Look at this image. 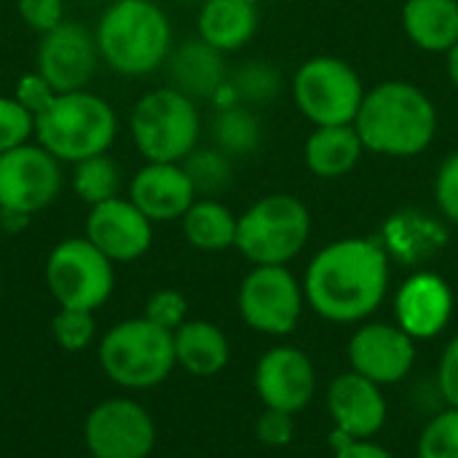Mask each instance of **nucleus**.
I'll use <instances>...</instances> for the list:
<instances>
[{"instance_id": "nucleus-1", "label": "nucleus", "mask_w": 458, "mask_h": 458, "mask_svg": "<svg viewBox=\"0 0 458 458\" xmlns=\"http://www.w3.org/2000/svg\"><path fill=\"white\" fill-rule=\"evenodd\" d=\"M389 287L386 250L373 239H341L306 271V295L330 322H357L376 311Z\"/></svg>"}, {"instance_id": "nucleus-2", "label": "nucleus", "mask_w": 458, "mask_h": 458, "mask_svg": "<svg viewBox=\"0 0 458 458\" xmlns=\"http://www.w3.org/2000/svg\"><path fill=\"white\" fill-rule=\"evenodd\" d=\"M354 129L365 150L392 158L424 153L437 134V107L408 81H384L365 91Z\"/></svg>"}, {"instance_id": "nucleus-3", "label": "nucleus", "mask_w": 458, "mask_h": 458, "mask_svg": "<svg viewBox=\"0 0 458 458\" xmlns=\"http://www.w3.org/2000/svg\"><path fill=\"white\" fill-rule=\"evenodd\" d=\"M99 56L121 75L156 72L172 54V24L153 0H115L94 30Z\"/></svg>"}, {"instance_id": "nucleus-4", "label": "nucleus", "mask_w": 458, "mask_h": 458, "mask_svg": "<svg viewBox=\"0 0 458 458\" xmlns=\"http://www.w3.org/2000/svg\"><path fill=\"white\" fill-rule=\"evenodd\" d=\"M118 131L115 110L99 94L86 89L56 94L35 115V137L54 158L78 164L107 153Z\"/></svg>"}, {"instance_id": "nucleus-5", "label": "nucleus", "mask_w": 458, "mask_h": 458, "mask_svg": "<svg viewBox=\"0 0 458 458\" xmlns=\"http://www.w3.org/2000/svg\"><path fill=\"white\" fill-rule=\"evenodd\" d=\"M105 376L126 389H150L169 378L177 365L174 335L150 319H126L110 327L99 344Z\"/></svg>"}, {"instance_id": "nucleus-6", "label": "nucleus", "mask_w": 458, "mask_h": 458, "mask_svg": "<svg viewBox=\"0 0 458 458\" xmlns=\"http://www.w3.org/2000/svg\"><path fill=\"white\" fill-rule=\"evenodd\" d=\"M131 140L148 161L180 164L185 161L201 134V115L196 102L174 86L148 91L129 118Z\"/></svg>"}, {"instance_id": "nucleus-7", "label": "nucleus", "mask_w": 458, "mask_h": 458, "mask_svg": "<svg viewBox=\"0 0 458 458\" xmlns=\"http://www.w3.org/2000/svg\"><path fill=\"white\" fill-rule=\"evenodd\" d=\"M309 233V207L290 193H271L239 217L233 247L255 266H284L306 247Z\"/></svg>"}, {"instance_id": "nucleus-8", "label": "nucleus", "mask_w": 458, "mask_h": 458, "mask_svg": "<svg viewBox=\"0 0 458 458\" xmlns=\"http://www.w3.org/2000/svg\"><path fill=\"white\" fill-rule=\"evenodd\" d=\"M293 99L314 126H341L354 123L365 89L349 62L311 56L293 75Z\"/></svg>"}, {"instance_id": "nucleus-9", "label": "nucleus", "mask_w": 458, "mask_h": 458, "mask_svg": "<svg viewBox=\"0 0 458 458\" xmlns=\"http://www.w3.org/2000/svg\"><path fill=\"white\" fill-rule=\"evenodd\" d=\"M46 284L59 309L94 311L113 295L115 271L86 236L59 242L46 260Z\"/></svg>"}, {"instance_id": "nucleus-10", "label": "nucleus", "mask_w": 458, "mask_h": 458, "mask_svg": "<svg viewBox=\"0 0 458 458\" xmlns=\"http://www.w3.org/2000/svg\"><path fill=\"white\" fill-rule=\"evenodd\" d=\"M62 161L43 145H19L0 153V209L32 217L62 191Z\"/></svg>"}, {"instance_id": "nucleus-11", "label": "nucleus", "mask_w": 458, "mask_h": 458, "mask_svg": "<svg viewBox=\"0 0 458 458\" xmlns=\"http://www.w3.org/2000/svg\"><path fill=\"white\" fill-rule=\"evenodd\" d=\"M303 295L295 276L284 266H255L239 290V311L244 322L260 333L284 335L301 319Z\"/></svg>"}, {"instance_id": "nucleus-12", "label": "nucleus", "mask_w": 458, "mask_h": 458, "mask_svg": "<svg viewBox=\"0 0 458 458\" xmlns=\"http://www.w3.org/2000/svg\"><path fill=\"white\" fill-rule=\"evenodd\" d=\"M83 440L94 458H148L156 445V424L140 403L107 400L89 413Z\"/></svg>"}, {"instance_id": "nucleus-13", "label": "nucleus", "mask_w": 458, "mask_h": 458, "mask_svg": "<svg viewBox=\"0 0 458 458\" xmlns=\"http://www.w3.org/2000/svg\"><path fill=\"white\" fill-rule=\"evenodd\" d=\"M99 59L97 35L89 27L67 19L46 32L38 46V72L56 94L86 89Z\"/></svg>"}, {"instance_id": "nucleus-14", "label": "nucleus", "mask_w": 458, "mask_h": 458, "mask_svg": "<svg viewBox=\"0 0 458 458\" xmlns=\"http://www.w3.org/2000/svg\"><path fill=\"white\" fill-rule=\"evenodd\" d=\"M86 239L113 263H131L153 244V223L131 199H107L94 204L86 217Z\"/></svg>"}, {"instance_id": "nucleus-15", "label": "nucleus", "mask_w": 458, "mask_h": 458, "mask_svg": "<svg viewBox=\"0 0 458 458\" xmlns=\"http://www.w3.org/2000/svg\"><path fill=\"white\" fill-rule=\"evenodd\" d=\"M314 365L293 346L271 349L255 370V386L266 408L282 413H298L314 397Z\"/></svg>"}, {"instance_id": "nucleus-16", "label": "nucleus", "mask_w": 458, "mask_h": 458, "mask_svg": "<svg viewBox=\"0 0 458 458\" xmlns=\"http://www.w3.org/2000/svg\"><path fill=\"white\" fill-rule=\"evenodd\" d=\"M129 199L150 223L182 220L196 201V188L182 164L148 161L129 185Z\"/></svg>"}, {"instance_id": "nucleus-17", "label": "nucleus", "mask_w": 458, "mask_h": 458, "mask_svg": "<svg viewBox=\"0 0 458 458\" xmlns=\"http://www.w3.org/2000/svg\"><path fill=\"white\" fill-rule=\"evenodd\" d=\"M349 357L354 370L373 384H394L411 373L416 349L403 327L368 325L352 338Z\"/></svg>"}, {"instance_id": "nucleus-18", "label": "nucleus", "mask_w": 458, "mask_h": 458, "mask_svg": "<svg viewBox=\"0 0 458 458\" xmlns=\"http://www.w3.org/2000/svg\"><path fill=\"white\" fill-rule=\"evenodd\" d=\"M330 416L341 435L362 440L376 435L386 419V403L378 392V384L354 373H344L333 381L327 394Z\"/></svg>"}, {"instance_id": "nucleus-19", "label": "nucleus", "mask_w": 458, "mask_h": 458, "mask_svg": "<svg viewBox=\"0 0 458 458\" xmlns=\"http://www.w3.org/2000/svg\"><path fill=\"white\" fill-rule=\"evenodd\" d=\"M454 311L451 287L437 274H416L397 293V319L411 338L437 335Z\"/></svg>"}, {"instance_id": "nucleus-20", "label": "nucleus", "mask_w": 458, "mask_h": 458, "mask_svg": "<svg viewBox=\"0 0 458 458\" xmlns=\"http://www.w3.org/2000/svg\"><path fill=\"white\" fill-rule=\"evenodd\" d=\"M169 78L172 86L191 99H215V94L228 83L223 51L207 40H185L169 54Z\"/></svg>"}, {"instance_id": "nucleus-21", "label": "nucleus", "mask_w": 458, "mask_h": 458, "mask_svg": "<svg viewBox=\"0 0 458 458\" xmlns=\"http://www.w3.org/2000/svg\"><path fill=\"white\" fill-rule=\"evenodd\" d=\"M365 145L354 123L317 126L306 140V166L322 180L346 177L362 158Z\"/></svg>"}, {"instance_id": "nucleus-22", "label": "nucleus", "mask_w": 458, "mask_h": 458, "mask_svg": "<svg viewBox=\"0 0 458 458\" xmlns=\"http://www.w3.org/2000/svg\"><path fill=\"white\" fill-rule=\"evenodd\" d=\"M403 30L413 46L448 54L458 43V0H408L403 5Z\"/></svg>"}, {"instance_id": "nucleus-23", "label": "nucleus", "mask_w": 458, "mask_h": 458, "mask_svg": "<svg viewBox=\"0 0 458 458\" xmlns=\"http://www.w3.org/2000/svg\"><path fill=\"white\" fill-rule=\"evenodd\" d=\"M258 30V8L247 0H204L199 11V38L228 54L250 43Z\"/></svg>"}, {"instance_id": "nucleus-24", "label": "nucleus", "mask_w": 458, "mask_h": 458, "mask_svg": "<svg viewBox=\"0 0 458 458\" xmlns=\"http://www.w3.org/2000/svg\"><path fill=\"white\" fill-rule=\"evenodd\" d=\"M174 357L191 376H215L228 365V341L212 322H185L174 333Z\"/></svg>"}, {"instance_id": "nucleus-25", "label": "nucleus", "mask_w": 458, "mask_h": 458, "mask_svg": "<svg viewBox=\"0 0 458 458\" xmlns=\"http://www.w3.org/2000/svg\"><path fill=\"white\" fill-rule=\"evenodd\" d=\"M236 225L239 217L231 215V209L215 199L193 201V207L182 215V231L185 239L204 252H220L236 244Z\"/></svg>"}, {"instance_id": "nucleus-26", "label": "nucleus", "mask_w": 458, "mask_h": 458, "mask_svg": "<svg viewBox=\"0 0 458 458\" xmlns=\"http://www.w3.org/2000/svg\"><path fill=\"white\" fill-rule=\"evenodd\" d=\"M212 134H215L217 148L225 156H250L260 148V140H263L258 115L250 107H244L242 102L217 107Z\"/></svg>"}, {"instance_id": "nucleus-27", "label": "nucleus", "mask_w": 458, "mask_h": 458, "mask_svg": "<svg viewBox=\"0 0 458 458\" xmlns=\"http://www.w3.org/2000/svg\"><path fill=\"white\" fill-rule=\"evenodd\" d=\"M443 228L424 212H400L386 223V242L405 258L424 255L443 242Z\"/></svg>"}, {"instance_id": "nucleus-28", "label": "nucleus", "mask_w": 458, "mask_h": 458, "mask_svg": "<svg viewBox=\"0 0 458 458\" xmlns=\"http://www.w3.org/2000/svg\"><path fill=\"white\" fill-rule=\"evenodd\" d=\"M72 191L81 201L86 204H102L107 199H115L121 191V169L118 164L107 156H91L75 164L72 172Z\"/></svg>"}, {"instance_id": "nucleus-29", "label": "nucleus", "mask_w": 458, "mask_h": 458, "mask_svg": "<svg viewBox=\"0 0 458 458\" xmlns=\"http://www.w3.org/2000/svg\"><path fill=\"white\" fill-rule=\"evenodd\" d=\"M182 169L188 172L196 193H217L231 182V156H225L220 148H196L182 161Z\"/></svg>"}, {"instance_id": "nucleus-30", "label": "nucleus", "mask_w": 458, "mask_h": 458, "mask_svg": "<svg viewBox=\"0 0 458 458\" xmlns=\"http://www.w3.org/2000/svg\"><path fill=\"white\" fill-rule=\"evenodd\" d=\"M231 86L239 102H271L282 89V78L279 70L268 62H247L239 67Z\"/></svg>"}, {"instance_id": "nucleus-31", "label": "nucleus", "mask_w": 458, "mask_h": 458, "mask_svg": "<svg viewBox=\"0 0 458 458\" xmlns=\"http://www.w3.org/2000/svg\"><path fill=\"white\" fill-rule=\"evenodd\" d=\"M97 333V322L91 311L78 309H62L51 322V335L64 352H83Z\"/></svg>"}, {"instance_id": "nucleus-32", "label": "nucleus", "mask_w": 458, "mask_h": 458, "mask_svg": "<svg viewBox=\"0 0 458 458\" xmlns=\"http://www.w3.org/2000/svg\"><path fill=\"white\" fill-rule=\"evenodd\" d=\"M421 458H458V408L440 413L419 440Z\"/></svg>"}, {"instance_id": "nucleus-33", "label": "nucleus", "mask_w": 458, "mask_h": 458, "mask_svg": "<svg viewBox=\"0 0 458 458\" xmlns=\"http://www.w3.org/2000/svg\"><path fill=\"white\" fill-rule=\"evenodd\" d=\"M32 134L35 115L16 97H0V153L27 145Z\"/></svg>"}, {"instance_id": "nucleus-34", "label": "nucleus", "mask_w": 458, "mask_h": 458, "mask_svg": "<svg viewBox=\"0 0 458 458\" xmlns=\"http://www.w3.org/2000/svg\"><path fill=\"white\" fill-rule=\"evenodd\" d=\"M185 314H188V301L177 293V290H158L150 295L148 306H145V319H150L153 325L174 333L180 325H185Z\"/></svg>"}, {"instance_id": "nucleus-35", "label": "nucleus", "mask_w": 458, "mask_h": 458, "mask_svg": "<svg viewBox=\"0 0 458 458\" xmlns=\"http://www.w3.org/2000/svg\"><path fill=\"white\" fill-rule=\"evenodd\" d=\"M16 8L24 24L40 35L64 21V0H16Z\"/></svg>"}, {"instance_id": "nucleus-36", "label": "nucleus", "mask_w": 458, "mask_h": 458, "mask_svg": "<svg viewBox=\"0 0 458 458\" xmlns=\"http://www.w3.org/2000/svg\"><path fill=\"white\" fill-rule=\"evenodd\" d=\"M435 196L443 215L458 225V150L440 164L435 177Z\"/></svg>"}, {"instance_id": "nucleus-37", "label": "nucleus", "mask_w": 458, "mask_h": 458, "mask_svg": "<svg viewBox=\"0 0 458 458\" xmlns=\"http://www.w3.org/2000/svg\"><path fill=\"white\" fill-rule=\"evenodd\" d=\"M32 115H38L54 97H56V91L40 78V72H27V75H21L19 78V83H16V94H13Z\"/></svg>"}, {"instance_id": "nucleus-38", "label": "nucleus", "mask_w": 458, "mask_h": 458, "mask_svg": "<svg viewBox=\"0 0 458 458\" xmlns=\"http://www.w3.org/2000/svg\"><path fill=\"white\" fill-rule=\"evenodd\" d=\"M258 437L266 443V445H287L293 440V421H290V413H282V411H271L260 416L258 421Z\"/></svg>"}, {"instance_id": "nucleus-39", "label": "nucleus", "mask_w": 458, "mask_h": 458, "mask_svg": "<svg viewBox=\"0 0 458 458\" xmlns=\"http://www.w3.org/2000/svg\"><path fill=\"white\" fill-rule=\"evenodd\" d=\"M440 392L451 408H458V338H454L440 362Z\"/></svg>"}, {"instance_id": "nucleus-40", "label": "nucleus", "mask_w": 458, "mask_h": 458, "mask_svg": "<svg viewBox=\"0 0 458 458\" xmlns=\"http://www.w3.org/2000/svg\"><path fill=\"white\" fill-rule=\"evenodd\" d=\"M335 458H392L384 448L373 445V443H357V440H349L338 448V456Z\"/></svg>"}, {"instance_id": "nucleus-41", "label": "nucleus", "mask_w": 458, "mask_h": 458, "mask_svg": "<svg viewBox=\"0 0 458 458\" xmlns=\"http://www.w3.org/2000/svg\"><path fill=\"white\" fill-rule=\"evenodd\" d=\"M448 75H451V83L458 89V43L448 51Z\"/></svg>"}, {"instance_id": "nucleus-42", "label": "nucleus", "mask_w": 458, "mask_h": 458, "mask_svg": "<svg viewBox=\"0 0 458 458\" xmlns=\"http://www.w3.org/2000/svg\"><path fill=\"white\" fill-rule=\"evenodd\" d=\"M247 3H252V5H258V3H260V0H247Z\"/></svg>"}, {"instance_id": "nucleus-43", "label": "nucleus", "mask_w": 458, "mask_h": 458, "mask_svg": "<svg viewBox=\"0 0 458 458\" xmlns=\"http://www.w3.org/2000/svg\"><path fill=\"white\" fill-rule=\"evenodd\" d=\"M0 215H3V209H0Z\"/></svg>"}]
</instances>
